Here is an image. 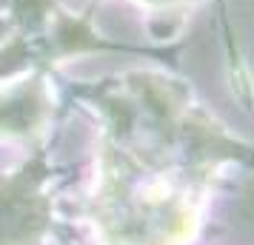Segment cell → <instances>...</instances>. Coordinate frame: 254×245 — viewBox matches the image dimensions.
Returning a JSON list of instances; mask_svg holds the SVG:
<instances>
[{
    "instance_id": "obj_1",
    "label": "cell",
    "mask_w": 254,
    "mask_h": 245,
    "mask_svg": "<svg viewBox=\"0 0 254 245\" xmlns=\"http://www.w3.org/2000/svg\"><path fill=\"white\" fill-rule=\"evenodd\" d=\"M140 3H149V6H169L174 0H140Z\"/></svg>"
}]
</instances>
